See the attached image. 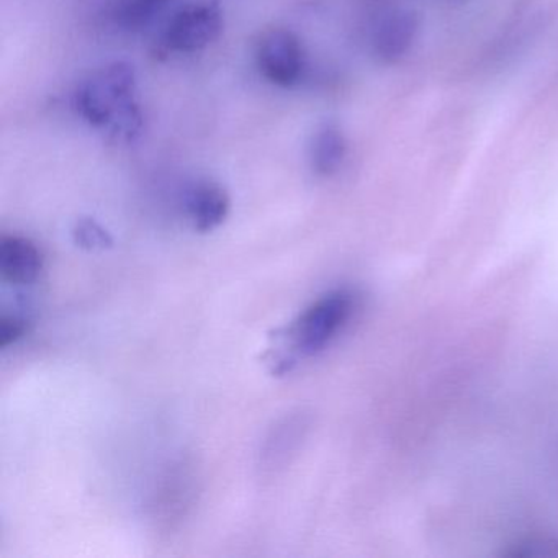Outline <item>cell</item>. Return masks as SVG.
<instances>
[{
    "label": "cell",
    "instance_id": "cell-1",
    "mask_svg": "<svg viewBox=\"0 0 558 558\" xmlns=\"http://www.w3.org/2000/svg\"><path fill=\"white\" fill-rule=\"evenodd\" d=\"M74 110L94 129L109 130L130 140L140 135L143 116L136 102V73L132 64L117 61L90 74L77 86Z\"/></svg>",
    "mask_w": 558,
    "mask_h": 558
},
{
    "label": "cell",
    "instance_id": "cell-2",
    "mask_svg": "<svg viewBox=\"0 0 558 558\" xmlns=\"http://www.w3.org/2000/svg\"><path fill=\"white\" fill-rule=\"evenodd\" d=\"M354 312V296L348 290H336L313 303L292 328L293 344L303 357L322 352Z\"/></svg>",
    "mask_w": 558,
    "mask_h": 558
},
{
    "label": "cell",
    "instance_id": "cell-3",
    "mask_svg": "<svg viewBox=\"0 0 558 558\" xmlns=\"http://www.w3.org/2000/svg\"><path fill=\"white\" fill-rule=\"evenodd\" d=\"M223 28V9L217 0L194 2L172 15L162 35V44L174 53H195L215 44Z\"/></svg>",
    "mask_w": 558,
    "mask_h": 558
},
{
    "label": "cell",
    "instance_id": "cell-4",
    "mask_svg": "<svg viewBox=\"0 0 558 558\" xmlns=\"http://www.w3.org/2000/svg\"><path fill=\"white\" fill-rule=\"evenodd\" d=\"M257 68L274 86L293 87L306 70L302 40L287 28H272L260 37L256 50Z\"/></svg>",
    "mask_w": 558,
    "mask_h": 558
},
{
    "label": "cell",
    "instance_id": "cell-5",
    "mask_svg": "<svg viewBox=\"0 0 558 558\" xmlns=\"http://www.w3.org/2000/svg\"><path fill=\"white\" fill-rule=\"evenodd\" d=\"M185 208L195 230L208 233L227 220L230 197L221 185L198 181L185 194Z\"/></svg>",
    "mask_w": 558,
    "mask_h": 558
},
{
    "label": "cell",
    "instance_id": "cell-6",
    "mask_svg": "<svg viewBox=\"0 0 558 558\" xmlns=\"http://www.w3.org/2000/svg\"><path fill=\"white\" fill-rule=\"evenodd\" d=\"M44 269V256L27 238L4 236L0 241V272L15 286H31Z\"/></svg>",
    "mask_w": 558,
    "mask_h": 558
},
{
    "label": "cell",
    "instance_id": "cell-7",
    "mask_svg": "<svg viewBox=\"0 0 558 558\" xmlns=\"http://www.w3.org/2000/svg\"><path fill=\"white\" fill-rule=\"evenodd\" d=\"M420 22L413 12H395L385 19L375 34V53L385 63H397L413 47Z\"/></svg>",
    "mask_w": 558,
    "mask_h": 558
},
{
    "label": "cell",
    "instance_id": "cell-8",
    "mask_svg": "<svg viewBox=\"0 0 558 558\" xmlns=\"http://www.w3.org/2000/svg\"><path fill=\"white\" fill-rule=\"evenodd\" d=\"M348 155V142L344 133L336 123H325L313 136L312 158L313 169L319 175H332L341 169Z\"/></svg>",
    "mask_w": 558,
    "mask_h": 558
},
{
    "label": "cell",
    "instance_id": "cell-9",
    "mask_svg": "<svg viewBox=\"0 0 558 558\" xmlns=\"http://www.w3.org/2000/svg\"><path fill=\"white\" fill-rule=\"evenodd\" d=\"M169 0H119L116 17L123 27L138 28L148 24Z\"/></svg>",
    "mask_w": 558,
    "mask_h": 558
},
{
    "label": "cell",
    "instance_id": "cell-10",
    "mask_svg": "<svg viewBox=\"0 0 558 558\" xmlns=\"http://www.w3.org/2000/svg\"><path fill=\"white\" fill-rule=\"evenodd\" d=\"M300 427H303V421L300 423V417L289 420L286 424L274 430L272 439L267 442L266 456L270 460L276 459L279 462L280 457H286L287 453L292 452L295 444L300 439Z\"/></svg>",
    "mask_w": 558,
    "mask_h": 558
},
{
    "label": "cell",
    "instance_id": "cell-11",
    "mask_svg": "<svg viewBox=\"0 0 558 558\" xmlns=\"http://www.w3.org/2000/svg\"><path fill=\"white\" fill-rule=\"evenodd\" d=\"M73 234L76 243L81 247H86V250H107V247H112L113 244L109 231L100 227L96 220H90V218H83V220L77 221Z\"/></svg>",
    "mask_w": 558,
    "mask_h": 558
},
{
    "label": "cell",
    "instance_id": "cell-12",
    "mask_svg": "<svg viewBox=\"0 0 558 558\" xmlns=\"http://www.w3.org/2000/svg\"><path fill=\"white\" fill-rule=\"evenodd\" d=\"M28 329V322L21 316L2 315L0 318V345L8 348L19 339L24 338Z\"/></svg>",
    "mask_w": 558,
    "mask_h": 558
},
{
    "label": "cell",
    "instance_id": "cell-13",
    "mask_svg": "<svg viewBox=\"0 0 558 558\" xmlns=\"http://www.w3.org/2000/svg\"><path fill=\"white\" fill-rule=\"evenodd\" d=\"M512 557H551L558 555V541L548 538H532L524 544L515 545L514 550L509 551Z\"/></svg>",
    "mask_w": 558,
    "mask_h": 558
}]
</instances>
